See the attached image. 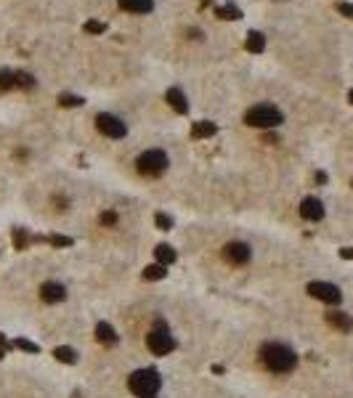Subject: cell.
<instances>
[{
  "instance_id": "obj_25",
  "label": "cell",
  "mask_w": 353,
  "mask_h": 398,
  "mask_svg": "<svg viewBox=\"0 0 353 398\" xmlns=\"http://www.w3.org/2000/svg\"><path fill=\"white\" fill-rule=\"evenodd\" d=\"M154 223H157L160 231H170V228H173V218L167 215V212H157V215H154Z\"/></svg>"
},
{
  "instance_id": "obj_2",
  "label": "cell",
  "mask_w": 353,
  "mask_h": 398,
  "mask_svg": "<svg viewBox=\"0 0 353 398\" xmlns=\"http://www.w3.org/2000/svg\"><path fill=\"white\" fill-rule=\"evenodd\" d=\"M128 388L130 393H135L138 398H151L157 395L162 388V377L157 369H138L128 377Z\"/></svg>"
},
{
  "instance_id": "obj_9",
  "label": "cell",
  "mask_w": 353,
  "mask_h": 398,
  "mask_svg": "<svg viewBox=\"0 0 353 398\" xmlns=\"http://www.w3.org/2000/svg\"><path fill=\"white\" fill-rule=\"evenodd\" d=\"M300 215L305 221H311V223L321 221V218H324V202L316 199V196H305L303 202H300Z\"/></svg>"
},
{
  "instance_id": "obj_13",
  "label": "cell",
  "mask_w": 353,
  "mask_h": 398,
  "mask_svg": "<svg viewBox=\"0 0 353 398\" xmlns=\"http://www.w3.org/2000/svg\"><path fill=\"white\" fill-rule=\"evenodd\" d=\"M96 340L101 343V345H117V332H114V327L112 324H106V321H99L96 324Z\"/></svg>"
},
{
  "instance_id": "obj_10",
  "label": "cell",
  "mask_w": 353,
  "mask_h": 398,
  "mask_svg": "<svg viewBox=\"0 0 353 398\" xmlns=\"http://www.w3.org/2000/svg\"><path fill=\"white\" fill-rule=\"evenodd\" d=\"M40 297H43V303L56 305L61 300H67V287L58 282H45V284H40Z\"/></svg>"
},
{
  "instance_id": "obj_11",
  "label": "cell",
  "mask_w": 353,
  "mask_h": 398,
  "mask_svg": "<svg viewBox=\"0 0 353 398\" xmlns=\"http://www.w3.org/2000/svg\"><path fill=\"white\" fill-rule=\"evenodd\" d=\"M324 319H327V324L332 329H337V332H350L353 329V319L345 311H329Z\"/></svg>"
},
{
  "instance_id": "obj_36",
  "label": "cell",
  "mask_w": 353,
  "mask_h": 398,
  "mask_svg": "<svg viewBox=\"0 0 353 398\" xmlns=\"http://www.w3.org/2000/svg\"><path fill=\"white\" fill-rule=\"evenodd\" d=\"M151 398H154V395H151Z\"/></svg>"
},
{
  "instance_id": "obj_12",
  "label": "cell",
  "mask_w": 353,
  "mask_h": 398,
  "mask_svg": "<svg viewBox=\"0 0 353 398\" xmlns=\"http://www.w3.org/2000/svg\"><path fill=\"white\" fill-rule=\"evenodd\" d=\"M165 101L170 104L178 114H186V112H189V101H186V96H183V90H181V88H167Z\"/></svg>"
},
{
  "instance_id": "obj_7",
  "label": "cell",
  "mask_w": 353,
  "mask_h": 398,
  "mask_svg": "<svg viewBox=\"0 0 353 398\" xmlns=\"http://www.w3.org/2000/svg\"><path fill=\"white\" fill-rule=\"evenodd\" d=\"M96 128H99V133L106 135V138H125L128 135V125L117 114H109V112H101L96 117Z\"/></svg>"
},
{
  "instance_id": "obj_27",
  "label": "cell",
  "mask_w": 353,
  "mask_h": 398,
  "mask_svg": "<svg viewBox=\"0 0 353 398\" xmlns=\"http://www.w3.org/2000/svg\"><path fill=\"white\" fill-rule=\"evenodd\" d=\"M11 345H13V348H22V350H27V353H40V345H35V343H29V340H24V337H19V340H13Z\"/></svg>"
},
{
  "instance_id": "obj_4",
  "label": "cell",
  "mask_w": 353,
  "mask_h": 398,
  "mask_svg": "<svg viewBox=\"0 0 353 398\" xmlns=\"http://www.w3.org/2000/svg\"><path fill=\"white\" fill-rule=\"evenodd\" d=\"M167 165H170V160H167V154L162 149H149L135 160V170L146 178H157L167 170Z\"/></svg>"
},
{
  "instance_id": "obj_33",
  "label": "cell",
  "mask_w": 353,
  "mask_h": 398,
  "mask_svg": "<svg viewBox=\"0 0 353 398\" xmlns=\"http://www.w3.org/2000/svg\"><path fill=\"white\" fill-rule=\"evenodd\" d=\"M3 348H11V345L6 343V337H3V334H0V350H3Z\"/></svg>"
},
{
  "instance_id": "obj_5",
  "label": "cell",
  "mask_w": 353,
  "mask_h": 398,
  "mask_svg": "<svg viewBox=\"0 0 353 398\" xmlns=\"http://www.w3.org/2000/svg\"><path fill=\"white\" fill-rule=\"evenodd\" d=\"M146 345H149V350L154 356H167V353H173V350H175V337L170 334V329H167L162 321H157V324L149 329V334H146Z\"/></svg>"
},
{
  "instance_id": "obj_17",
  "label": "cell",
  "mask_w": 353,
  "mask_h": 398,
  "mask_svg": "<svg viewBox=\"0 0 353 398\" xmlns=\"http://www.w3.org/2000/svg\"><path fill=\"white\" fill-rule=\"evenodd\" d=\"M165 276H167V266H162V263H151V266L144 268V279L146 282H160Z\"/></svg>"
},
{
  "instance_id": "obj_28",
  "label": "cell",
  "mask_w": 353,
  "mask_h": 398,
  "mask_svg": "<svg viewBox=\"0 0 353 398\" xmlns=\"http://www.w3.org/2000/svg\"><path fill=\"white\" fill-rule=\"evenodd\" d=\"M85 32H90V35H104V32H106V24L90 19V22H85Z\"/></svg>"
},
{
  "instance_id": "obj_1",
  "label": "cell",
  "mask_w": 353,
  "mask_h": 398,
  "mask_svg": "<svg viewBox=\"0 0 353 398\" xmlns=\"http://www.w3.org/2000/svg\"><path fill=\"white\" fill-rule=\"evenodd\" d=\"M260 361L273 374H289L298 366V353L284 343H266L260 348Z\"/></svg>"
},
{
  "instance_id": "obj_35",
  "label": "cell",
  "mask_w": 353,
  "mask_h": 398,
  "mask_svg": "<svg viewBox=\"0 0 353 398\" xmlns=\"http://www.w3.org/2000/svg\"><path fill=\"white\" fill-rule=\"evenodd\" d=\"M0 359H3V350H0Z\"/></svg>"
},
{
  "instance_id": "obj_8",
  "label": "cell",
  "mask_w": 353,
  "mask_h": 398,
  "mask_svg": "<svg viewBox=\"0 0 353 398\" xmlns=\"http://www.w3.org/2000/svg\"><path fill=\"white\" fill-rule=\"evenodd\" d=\"M250 257H252V250H250V244H244V242H228L223 247V260L231 266H247Z\"/></svg>"
},
{
  "instance_id": "obj_16",
  "label": "cell",
  "mask_w": 353,
  "mask_h": 398,
  "mask_svg": "<svg viewBox=\"0 0 353 398\" xmlns=\"http://www.w3.org/2000/svg\"><path fill=\"white\" fill-rule=\"evenodd\" d=\"M154 255H157V263H162V266H170V263H175V250L170 247V244H157V250H154Z\"/></svg>"
},
{
  "instance_id": "obj_32",
  "label": "cell",
  "mask_w": 353,
  "mask_h": 398,
  "mask_svg": "<svg viewBox=\"0 0 353 398\" xmlns=\"http://www.w3.org/2000/svg\"><path fill=\"white\" fill-rule=\"evenodd\" d=\"M316 183H327V173H316Z\"/></svg>"
},
{
  "instance_id": "obj_20",
  "label": "cell",
  "mask_w": 353,
  "mask_h": 398,
  "mask_svg": "<svg viewBox=\"0 0 353 398\" xmlns=\"http://www.w3.org/2000/svg\"><path fill=\"white\" fill-rule=\"evenodd\" d=\"M215 13H218L221 19H226V22H237V19H242V11H239V6H234V3H226V6H221Z\"/></svg>"
},
{
  "instance_id": "obj_22",
  "label": "cell",
  "mask_w": 353,
  "mask_h": 398,
  "mask_svg": "<svg viewBox=\"0 0 353 398\" xmlns=\"http://www.w3.org/2000/svg\"><path fill=\"white\" fill-rule=\"evenodd\" d=\"M13 244H16V250H27V244H29L27 228H13Z\"/></svg>"
},
{
  "instance_id": "obj_18",
  "label": "cell",
  "mask_w": 353,
  "mask_h": 398,
  "mask_svg": "<svg viewBox=\"0 0 353 398\" xmlns=\"http://www.w3.org/2000/svg\"><path fill=\"white\" fill-rule=\"evenodd\" d=\"M53 356H56V361H61V364H77V350L69 348V345L56 348V350H53Z\"/></svg>"
},
{
  "instance_id": "obj_19",
  "label": "cell",
  "mask_w": 353,
  "mask_h": 398,
  "mask_svg": "<svg viewBox=\"0 0 353 398\" xmlns=\"http://www.w3.org/2000/svg\"><path fill=\"white\" fill-rule=\"evenodd\" d=\"M263 48H266L263 32H247V51L250 53H263Z\"/></svg>"
},
{
  "instance_id": "obj_34",
  "label": "cell",
  "mask_w": 353,
  "mask_h": 398,
  "mask_svg": "<svg viewBox=\"0 0 353 398\" xmlns=\"http://www.w3.org/2000/svg\"><path fill=\"white\" fill-rule=\"evenodd\" d=\"M348 98H350V104H353V88H350V93H348Z\"/></svg>"
},
{
  "instance_id": "obj_14",
  "label": "cell",
  "mask_w": 353,
  "mask_h": 398,
  "mask_svg": "<svg viewBox=\"0 0 353 398\" xmlns=\"http://www.w3.org/2000/svg\"><path fill=\"white\" fill-rule=\"evenodd\" d=\"M215 133H218V125H215V122H207V120L194 122V128H191L194 138H210V135H215Z\"/></svg>"
},
{
  "instance_id": "obj_21",
  "label": "cell",
  "mask_w": 353,
  "mask_h": 398,
  "mask_svg": "<svg viewBox=\"0 0 353 398\" xmlns=\"http://www.w3.org/2000/svg\"><path fill=\"white\" fill-rule=\"evenodd\" d=\"M16 85V72L11 69H0V93H6L8 88Z\"/></svg>"
},
{
  "instance_id": "obj_3",
  "label": "cell",
  "mask_w": 353,
  "mask_h": 398,
  "mask_svg": "<svg viewBox=\"0 0 353 398\" xmlns=\"http://www.w3.org/2000/svg\"><path fill=\"white\" fill-rule=\"evenodd\" d=\"M244 122H247L250 128H279L284 122V114L282 109H276L273 104H258L252 106V109H247V114H244Z\"/></svg>"
},
{
  "instance_id": "obj_23",
  "label": "cell",
  "mask_w": 353,
  "mask_h": 398,
  "mask_svg": "<svg viewBox=\"0 0 353 398\" xmlns=\"http://www.w3.org/2000/svg\"><path fill=\"white\" fill-rule=\"evenodd\" d=\"M85 98L83 96H72V93H61L58 96V106H83Z\"/></svg>"
},
{
  "instance_id": "obj_26",
  "label": "cell",
  "mask_w": 353,
  "mask_h": 398,
  "mask_svg": "<svg viewBox=\"0 0 353 398\" xmlns=\"http://www.w3.org/2000/svg\"><path fill=\"white\" fill-rule=\"evenodd\" d=\"M43 242H48V244H53V247H72V239L69 236H61V234H53V236H48V239H43Z\"/></svg>"
},
{
  "instance_id": "obj_6",
  "label": "cell",
  "mask_w": 353,
  "mask_h": 398,
  "mask_svg": "<svg viewBox=\"0 0 353 398\" xmlns=\"http://www.w3.org/2000/svg\"><path fill=\"white\" fill-rule=\"evenodd\" d=\"M305 292H308L311 297L327 303V305H340L343 300V292L337 284H329V282H311L308 287H305Z\"/></svg>"
},
{
  "instance_id": "obj_31",
  "label": "cell",
  "mask_w": 353,
  "mask_h": 398,
  "mask_svg": "<svg viewBox=\"0 0 353 398\" xmlns=\"http://www.w3.org/2000/svg\"><path fill=\"white\" fill-rule=\"evenodd\" d=\"M340 257L343 260H353V247H343L340 250Z\"/></svg>"
},
{
  "instance_id": "obj_29",
  "label": "cell",
  "mask_w": 353,
  "mask_h": 398,
  "mask_svg": "<svg viewBox=\"0 0 353 398\" xmlns=\"http://www.w3.org/2000/svg\"><path fill=\"white\" fill-rule=\"evenodd\" d=\"M101 226H114L117 223V212H112V210H106V212H101Z\"/></svg>"
},
{
  "instance_id": "obj_24",
  "label": "cell",
  "mask_w": 353,
  "mask_h": 398,
  "mask_svg": "<svg viewBox=\"0 0 353 398\" xmlns=\"http://www.w3.org/2000/svg\"><path fill=\"white\" fill-rule=\"evenodd\" d=\"M16 85L24 88V90H32L35 88V77L29 72H16Z\"/></svg>"
},
{
  "instance_id": "obj_15",
  "label": "cell",
  "mask_w": 353,
  "mask_h": 398,
  "mask_svg": "<svg viewBox=\"0 0 353 398\" xmlns=\"http://www.w3.org/2000/svg\"><path fill=\"white\" fill-rule=\"evenodd\" d=\"M120 8L133 11V13H149L154 8V0H120Z\"/></svg>"
},
{
  "instance_id": "obj_30",
  "label": "cell",
  "mask_w": 353,
  "mask_h": 398,
  "mask_svg": "<svg viewBox=\"0 0 353 398\" xmlns=\"http://www.w3.org/2000/svg\"><path fill=\"white\" fill-rule=\"evenodd\" d=\"M337 11H340L343 16L353 19V3H337Z\"/></svg>"
}]
</instances>
